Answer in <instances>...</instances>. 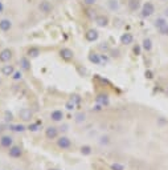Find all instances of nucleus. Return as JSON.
Masks as SVG:
<instances>
[{
  "mask_svg": "<svg viewBox=\"0 0 168 170\" xmlns=\"http://www.w3.org/2000/svg\"><path fill=\"white\" fill-rule=\"evenodd\" d=\"M11 28H12V23L8 20V19H3V20H0V31H3V32H7V31H9Z\"/></svg>",
  "mask_w": 168,
  "mask_h": 170,
  "instance_id": "obj_12",
  "label": "nucleus"
},
{
  "mask_svg": "<svg viewBox=\"0 0 168 170\" xmlns=\"http://www.w3.org/2000/svg\"><path fill=\"white\" fill-rule=\"evenodd\" d=\"M107 4H109V7H110V9H118V2L116 0H109L107 2Z\"/></svg>",
  "mask_w": 168,
  "mask_h": 170,
  "instance_id": "obj_27",
  "label": "nucleus"
},
{
  "mask_svg": "<svg viewBox=\"0 0 168 170\" xmlns=\"http://www.w3.org/2000/svg\"><path fill=\"white\" fill-rule=\"evenodd\" d=\"M85 39L87 41H96L98 39V32L96 29H89L85 33Z\"/></svg>",
  "mask_w": 168,
  "mask_h": 170,
  "instance_id": "obj_11",
  "label": "nucleus"
},
{
  "mask_svg": "<svg viewBox=\"0 0 168 170\" xmlns=\"http://www.w3.org/2000/svg\"><path fill=\"white\" fill-rule=\"evenodd\" d=\"M40 55V49L39 48H35V47H32V48L28 49V56L29 57H37Z\"/></svg>",
  "mask_w": 168,
  "mask_h": 170,
  "instance_id": "obj_22",
  "label": "nucleus"
},
{
  "mask_svg": "<svg viewBox=\"0 0 168 170\" xmlns=\"http://www.w3.org/2000/svg\"><path fill=\"white\" fill-rule=\"evenodd\" d=\"M79 151H81L82 155H90L93 150H91V146H89V145H83L81 149H79Z\"/></svg>",
  "mask_w": 168,
  "mask_h": 170,
  "instance_id": "obj_23",
  "label": "nucleus"
},
{
  "mask_svg": "<svg viewBox=\"0 0 168 170\" xmlns=\"http://www.w3.org/2000/svg\"><path fill=\"white\" fill-rule=\"evenodd\" d=\"M3 11V4H2V2H0V12Z\"/></svg>",
  "mask_w": 168,
  "mask_h": 170,
  "instance_id": "obj_40",
  "label": "nucleus"
},
{
  "mask_svg": "<svg viewBox=\"0 0 168 170\" xmlns=\"http://www.w3.org/2000/svg\"><path fill=\"white\" fill-rule=\"evenodd\" d=\"M60 56L62 57L64 60L69 61V60H72L73 57H74V53H73V50L69 49V48H62L60 50Z\"/></svg>",
  "mask_w": 168,
  "mask_h": 170,
  "instance_id": "obj_9",
  "label": "nucleus"
},
{
  "mask_svg": "<svg viewBox=\"0 0 168 170\" xmlns=\"http://www.w3.org/2000/svg\"><path fill=\"white\" fill-rule=\"evenodd\" d=\"M57 146L62 150H68L72 147V141H70V138H68L66 136H61L57 138Z\"/></svg>",
  "mask_w": 168,
  "mask_h": 170,
  "instance_id": "obj_1",
  "label": "nucleus"
},
{
  "mask_svg": "<svg viewBox=\"0 0 168 170\" xmlns=\"http://www.w3.org/2000/svg\"><path fill=\"white\" fill-rule=\"evenodd\" d=\"M13 72H15L13 65H3V68H2L3 76H7V77H9V76L13 75Z\"/></svg>",
  "mask_w": 168,
  "mask_h": 170,
  "instance_id": "obj_14",
  "label": "nucleus"
},
{
  "mask_svg": "<svg viewBox=\"0 0 168 170\" xmlns=\"http://www.w3.org/2000/svg\"><path fill=\"white\" fill-rule=\"evenodd\" d=\"M164 24H167V20L166 19H163V17H159V19H156V21H155V27L158 28H162Z\"/></svg>",
  "mask_w": 168,
  "mask_h": 170,
  "instance_id": "obj_26",
  "label": "nucleus"
},
{
  "mask_svg": "<svg viewBox=\"0 0 168 170\" xmlns=\"http://www.w3.org/2000/svg\"><path fill=\"white\" fill-rule=\"evenodd\" d=\"M110 168H111V170H125V165L115 162V164H113V165L110 166Z\"/></svg>",
  "mask_w": 168,
  "mask_h": 170,
  "instance_id": "obj_28",
  "label": "nucleus"
},
{
  "mask_svg": "<svg viewBox=\"0 0 168 170\" xmlns=\"http://www.w3.org/2000/svg\"><path fill=\"white\" fill-rule=\"evenodd\" d=\"M142 47H143V49H144V50L150 52V50L152 49V41L150 40V39H144V40H143V44H142Z\"/></svg>",
  "mask_w": 168,
  "mask_h": 170,
  "instance_id": "obj_21",
  "label": "nucleus"
},
{
  "mask_svg": "<svg viewBox=\"0 0 168 170\" xmlns=\"http://www.w3.org/2000/svg\"><path fill=\"white\" fill-rule=\"evenodd\" d=\"M20 65H21V68H23L24 71H28L29 69V61L28 59H25V57H23V59H20Z\"/></svg>",
  "mask_w": 168,
  "mask_h": 170,
  "instance_id": "obj_25",
  "label": "nucleus"
},
{
  "mask_svg": "<svg viewBox=\"0 0 168 170\" xmlns=\"http://www.w3.org/2000/svg\"><path fill=\"white\" fill-rule=\"evenodd\" d=\"M146 77H147V78H152V73L150 71H147V72H146Z\"/></svg>",
  "mask_w": 168,
  "mask_h": 170,
  "instance_id": "obj_36",
  "label": "nucleus"
},
{
  "mask_svg": "<svg viewBox=\"0 0 168 170\" xmlns=\"http://www.w3.org/2000/svg\"><path fill=\"white\" fill-rule=\"evenodd\" d=\"M74 106H76V104H74V101H73V100L68 101V102L65 104V108H66L68 110H73V109H74Z\"/></svg>",
  "mask_w": 168,
  "mask_h": 170,
  "instance_id": "obj_29",
  "label": "nucleus"
},
{
  "mask_svg": "<svg viewBox=\"0 0 168 170\" xmlns=\"http://www.w3.org/2000/svg\"><path fill=\"white\" fill-rule=\"evenodd\" d=\"M164 15L168 16V8H167V9H164Z\"/></svg>",
  "mask_w": 168,
  "mask_h": 170,
  "instance_id": "obj_39",
  "label": "nucleus"
},
{
  "mask_svg": "<svg viewBox=\"0 0 168 170\" xmlns=\"http://www.w3.org/2000/svg\"><path fill=\"white\" fill-rule=\"evenodd\" d=\"M45 137L48 140L58 138V128H56V126H48V128L45 129Z\"/></svg>",
  "mask_w": 168,
  "mask_h": 170,
  "instance_id": "obj_4",
  "label": "nucleus"
},
{
  "mask_svg": "<svg viewBox=\"0 0 168 170\" xmlns=\"http://www.w3.org/2000/svg\"><path fill=\"white\" fill-rule=\"evenodd\" d=\"M19 116L23 121H31L32 117H33V113H32V110L28 109V108H23V109L19 112Z\"/></svg>",
  "mask_w": 168,
  "mask_h": 170,
  "instance_id": "obj_6",
  "label": "nucleus"
},
{
  "mask_svg": "<svg viewBox=\"0 0 168 170\" xmlns=\"http://www.w3.org/2000/svg\"><path fill=\"white\" fill-rule=\"evenodd\" d=\"M159 32H160L162 35L167 36V35H168V23H167V24H164L162 28H159Z\"/></svg>",
  "mask_w": 168,
  "mask_h": 170,
  "instance_id": "obj_30",
  "label": "nucleus"
},
{
  "mask_svg": "<svg viewBox=\"0 0 168 170\" xmlns=\"http://www.w3.org/2000/svg\"><path fill=\"white\" fill-rule=\"evenodd\" d=\"M96 23H97L98 27H106V25L109 24V19L106 16L101 15V16H97L96 17Z\"/></svg>",
  "mask_w": 168,
  "mask_h": 170,
  "instance_id": "obj_16",
  "label": "nucleus"
},
{
  "mask_svg": "<svg viewBox=\"0 0 168 170\" xmlns=\"http://www.w3.org/2000/svg\"><path fill=\"white\" fill-rule=\"evenodd\" d=\"M85 120H86V114L83 113V112H79V113L74 116V121L77 122V124H82Z\"/></svg>",
  "mask_w": 168,
  "mask_h": 170,
  "instance_id": "obj_20",
  "label": "nucleus"
},
{
  "mask_svg": "<svg viewBox=\"0 0 168 170\" xmlns=\"http://www.w3.org/2000/svg\"><path fill=\"white\" fill-rule=\"evenodd\" d=\"M27 129L29 130V132H37V130L40 129V122H33V124H29L27 126Z\"/></svg>",
  "mask_w": 168,
  "mask_h": 170,
  "instance_id": "obj_24",
  "label": "nucleus"
},
{
  "mask_svg": "<svg viewBox=\"0 0 168 170\" xmlns=\"http://www.w3.org/2000/svg\"><path fill=\"white\" fill-rule=\"evenodd\" d=\"M49 170H60V169H49Z\"/></svg>",
  "mask_w": 168,
  "mask_h": 170,
  "instance_id": "obj_41",
  "label": "nucleus"
},
{
  "mask_svg": "<svg viewBox=\"0 0 168 170\" xmlns=\"http://www.w3.org/2000/svg\"><path fill=\"white\" fill-rule=\"evenodd\" d=\"M97 102L102 106L109 105V96L107 95H98L97 96Z\"/></svg>",
  "mask_w": 168,
  "mask_h": 170,
  "instance_id": "obj_17",
  "label": "nucleus"
},
{
  "mask_svg": "<svg viewBox=\"0 0 168 170\" xmlns=\"http://www.w3.org/2000/svg\"><path fill=\"white\" fill-rule=\"evenodd\" d=\"M60 129L62 130V132H66V130H68V125H62V126H61Z\"/></svg>",
  "mask_w": 168,
  "mask_h": 170,
  "instance_id": "obj_37",
  "label": "nucleus"
},
{
  "mask_svg": "<svg viewBox=\"0 0 168 170\" xmlns=\"http://www.w3.org/2000/svg\"><path fill=\"white\" fill-rule=\"evenodd\" d=\"M17 170H20V169H17Z\"/></svg>",
  "mask_w": 168,
  "mask_h": 170,
  "instance_id": "obj_43",
  "label": "nucleus"
},
{
  "mask_svg": "<svg viewBox=\"0 0 168 170\" xmlns=\"http://www.w3.org/2000/svg\"><path fill=\"white\" fill-rule=\"evenodd\" d=\"M12 59V50L5 48L0 52V63H8V61Z\"/></svg>",
  "mask_w": 168,
  "mask_h": 170,
  "instance_id": "obj_7",
  "label": "nucleus"
},
{
  "mask_svg": "<svg viewBox=\"0 0 168 170\" xmlns=\"http://www.w3.org/2000/svg\"><path fill=\"white\" fill-rule=\"evenodd\" d=\"M133 41H134V36L131 35V33H123L122 36H120V43H122V44L129 45Z\"/></svg>",
  "mask_w": 168,
  "mask_h": 170,
  "instance_id": "obj_13",
  "label": "nucleus"
},
{
  "mask_svg": "<svg viewBox=\"0 0 168 170\" xmlns=\"http://www.w3.org/2000/svg\"><path fill=\"white\" fill-rule=\"evenodd\" d=\"M39 8H40V11L41 12H44V13H49V12H52V4L48 2V0H42L41 3L39 4Z\"/></svg>",
  "mask_w": 168,
  "mask_h": 170,
  "instance_id": "obj_8",
  "label": "nucleus"
},
{
  "mask_svg": "<svg viewBox=\"0 0 168 170\" xmlns=\"http://www.w3.org/2000/svg\"><path fill=\"white\" fill-rule=\"evenodd\" d=\"M101 144L102 145H103V144L105 145H107L109 144V137H101Z\"/></svg>",
  "mask_w": 168,
  "mask_h": 170,
  "instance_id": "obj_33",
  "label": "nucleus"
},
{
  "mask_svg": "<svg viewBox=\"0 0 168 170\" xmlns=\"http://www.w3.org/2000/svg\"><path fill=\"white\" fill-rule=\"evenodd\" d=\"M21 77H23V75H21V72H13V75H12V78L13 80H21Z\"/></svg>",
  "mask_w": 168,
  "mask_h": 170,
  "instance_id": "obj_32",
  "label": "nucleus"
},
{
  "mask_svg": "<svg viewBox=\"0 0 168 170\" xmlns=\"http://www.w3.org/2000/svg\"><path fill=\"white\" fill-rule=\"evenodd\" d=\"M134 53H135V55H140V47L139 45H135L134 47Z\"/></svg>",
  "mask_w": 168,
  "mask_h": 170,
  "instance_id": "obj_34",
  "label": "nucleus"
},
{
  "mask_svg": "<svg viewBox=\"0 0 168 170\" xmlns=\"http://www.w3.org/2000/svg\"><path fill=\"white\" fill-rule=\"evenodd\" d=\"M140 7V2L139 0H129V8L130 11H133V12H135V11H138Z\"/></svg>",
  "mask_w": 168,
  "mask_h": 170,
  "instance_id": "obj_19",
  "label": "nucleus"
},
{
  "mask_svg": "<svg viewBox=\"0 0 168 170\" xmlns=\"http://www.w3.org/2000/svg\"><path fill=\"white\" fill-rule=\"evenodd\" d=\"M159 121H160V125H163V124H166V122H167L166 120H163V118H160V120H159Z\"/></svg>",
  "mask_w": 168,
  "mask_h": 170,
  "instance_id": "obj_38",
  "label": "nucleus"
},
{
  "mask_svg": "<svg viewBox=\"0 0 168 170\" xmlns=\"http://www.w3.org/2000/svg\"><path fill=\"white\" fill-rule=\"evenodd\" d=\"M154 12H155V7L151 2L144 3L143 7H142V16L143 17H150Z\"/></svg>",
  "mask_w": 168,
  "mask_h": 170,
  "instance_id": "obj_2",
  "label": "nucleus"
},
{
  "mask_svg": "<svg viewBox=\"0 0 168 170\" xmlns=\"http://www.w3.org/2000/svg\"><path fill=\"white\" fill-rule=\"evenodd\" d=\"M167 96H168V88H167Z\"/></svg>",
  "mask_w": 168,
  "mask_h": 170,
  "instance_id": "obj_42",
  "label": "nucleus"
},
{
  "mask_svg": "<svg viewBox=\"0 0 168 170\" xmlns=\"http://www.w3.org/2000/svg\"><path fill=\"white\" fill-rule=\"evenodd\" d=\"M89 61L93 64H101L102 63V59H101V55H98V53H90L89 55Z\"/></svg>",
  "mask_w": 168,
  "mask_h": 170,
  "instance_id": "obj_18",
  "label": "nucleus"
},
{
  "mask_svg": "<svg viewBox=\"0 0 168 170\" xmlns=\"http://www.w3.org/2000/svg\"><path fill=\"white\" fill-rule=\"evenodd\" d=\"M13 145V138L9 134H4L0 137V146L4 147V149H9Z\"/></svg>",
  "mask_w": 168,
  "mask_h": 170,
  "instance_id": "obj_3",
  "label": "nucleus"
},
{
  "mask_svg": "<svg viewBox=\"0 0 168 170\" xmlns=\"http://www.w3.org/2000/svg\"><path fill=\"white\" fill-rule=\"evenodd\" d=\"M9 129L12 130V132H17V133H23L27 130V126H24L23 124H12L9 125Z\"/></svg>",
  "mask_w": 168,
  "mask_h": 170,
  "instance_id": "obj_15",
  "label": "nucleus"
},
{
  "mask_svg": "<svg viewBox=\"0 0 168 170\" xmlns=\"http://www.w3.org/2000/svg\"><path fill=\"white\" fill-rule=\"evenodd\" d=\"M4 120L7 121V122H9V121H12L13 120V114L11 113V112H8V110H5V113H4Z\"/></svg>",
  "mask_w": 168,
  "mask_h": 170,
  "instance_id": "obj_31",
  "label": "nucleus"
},
{
  "mask_svg": "<svg viewBox=\"0 0 168 170\" xmlns=\"http://www.w3.org/2000/svg\"><path fill=\"white\" fill-rule=\"evenodd\" d=\"M96 2L97 0H83V3L87 5H93V4H96Z\"/></svg>",
  "mask_w": 168,
  "mask_h": 170,
  "instance_id": "obj_35",
  "label": "nucleus"
},
{
  "mask_svg": "<svg viewBox=\"0 0 168 170\" xmlns=\"http://www.w3.org/2000/svg\"><path fill=\"white\" fill-rule=\"evenodd\" d=\"M8 154L11 158H20L21 155H23V149L17 145H12L8 150Z\"/></svg>",
  "mask_w": 168,
  "mask_h": 170,
  "instance_id": "obj_5",
  "label": "nucleus"
},
{
  "mask_svg": "<svg viewBox=\"0 0 168 170\" xmlns=\"http://www.w3.org/2000/svg\"><path fill=\"white\" fill-rule=\"evenodd\" d=\"M64 118V112L62 110H53L52 113H50V120L54 121V122H61Z\"/></svg>",
  "mask_w": 168,
  "mask_h": 170,
  "instance_id": "obj_10",
  "label": "nucleus"
}]
</instances>
